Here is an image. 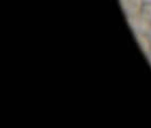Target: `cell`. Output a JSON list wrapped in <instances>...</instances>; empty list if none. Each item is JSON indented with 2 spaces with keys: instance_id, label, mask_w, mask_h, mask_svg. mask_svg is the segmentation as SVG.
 Masks as SVG:
<instances>
[{
  "instance_id": "7a4b0ae2",
  "label": "cell",
  "mask_w": 151,
  "mask_h": 128,
  "mask_svg": "<svg viewBox=\"0 0 151 128\" xmlns=\"http://www.w3.org/2000/svg\"><path fill=\"white\" fill-rule=\"evenodd\" d=\"M127 20L134 34H137V33H149V31L151 29V24L140 16V14L135 17L127 18Z\"/></svg>"
},
{
  "instance_id": "277c9868",
  "label": "cell",
  "mask_w": 151,
  "mask_h": 128,
  "mask_svg": "<svg viewBox=\"0 0 151 128\" xmlns=\"http://www.w3.org/2000/svg\"><path fill=\"white\" fill-rule=\"evenodd\" d=\"M140 16L151 24V3H145L140 12Z\"/></svg>"
},
{
  "instance_id": "52a82bcc",
  "label": "cell",
  "mask_w": 151,
  "mask_h": 128,
  "mask_svg": "<svg viewBox=\"0 0 151 128\" xmlns=\"http://www.w3.org/2000/svg\"><path fill=\"white\" fill-rule=\"evenodd\" d=\"M149 35H150V38H151V29H150V31H149Z\"/></svg>"
},
{
  "instance_id": "5b68a950",
  "label": "cell",
  "mask_w": 151,
  "mask_h": 128,
  "mask_svg": "<svg viewBox=\"0 0 151 128\" xmlns=\"http://www.w3.org/2000/svg\"><path fill=\"white\" fill-rule=\"evenodd\" d=\"M147 59H148V61H149V63H150V65H151V51L149 52V55L147 56Z\"/></svg>"
},
{
  "instance_id": "3957f363",
  "label": "cell",
  "mask_w": 151,
  "mask_h": 128,
  "mask_svg": "<svg viewBox=\"0 0 151 128\" xmlns=\"http://www.w3.org/2000/svg\"><path fill=\"white\" fill-rule=\"evenodd\" d=\"M134 35L143 54L147 57L149 55V52L151 51V38L149 35V33H137Z\"/></svg>"
},
{
  "instance_id": "6da1fadb",
  "label": "cell",
  "mask_w": 151,
  "mask_h": 128,
  "mask_svg": "<svg viewBox=\"0 0 151 128\" xmlns=\"http://www.w3.org/2000/svg\"><path fill=\"white\" fill-rule=\"evenodd\" d=\"M118 2L127 18L139 15L144 7L143 0H118Z\"/></svg>"
},
{
  "instance_id": "8992f818",
  "label": "cell",
  "mask_w": 151,
  "mask_h": 128,
  "mask_svg": "<svg viewBox=\"0 0 151 128\" xmlns=\"http://www.w3.org/2000/svg\"><path fill=\"white\" fill-rule=\"evenodd\" d=\"M143 2H144V4H145V3H151V0H143Z\"/></svg>"
}]
</instances>
